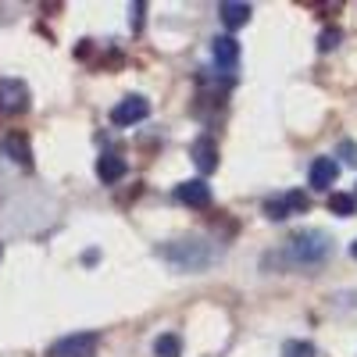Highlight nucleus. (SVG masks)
I'll return each instance as SVG.
<instances>
[{"mask_svg": "<svg viewBox=\"0 0 357 357\" xmlns=\"http://www.w3.org/2000/svg\"><path fill=\"white\" fill-rule=\"evenodd\" d=\"M158 254H161L168 264H175L178 272H200V268H207V264L218 257V250L207 247L204 240H178V243L161 247Z\"/></svg>", "mask_w": 357, "mask_h": 357, "instance_id": "f257e3e1", "label": "nucleus"}, {"mask_svg": "<svg viewBox=\"0 0 357 357\" xmlns=\"http://www.w3.org/2000/svg\"><path fill=\"white\" fill-rule=\"evenodd\" d=\"M329 250H333V240L325 232H318V229L296 232V236H289V243H286V254H289L293 264H318V261L329 257Z\"/></svg>", "mask_w": 357, "mask_h": 357, "instance_id": "f03ea898", "label": "nucleus"}, {"mask_svg": "<svg viewBox=\"0 0 357 357\" xmlns=\"http://www.w3.org/2000/svg\"><path fill=\"white\" fill-rule=\"evenodd\" d=\"M97 347H100L97 333H72L65 340H57L47 350V357H97Z\"/></svg>", "mask_w": 357, "mask_h": 357, "instance_id": "7ed1b4c3", "label": "nucleus"}, {"mask_svg": "<svg viewBox=\"0 0 357 357\" xmlns=\"http://www.w3.org/2000/svg\"><path fill=\"white\" fill-rule=\"evenodd\" d=\"M146 114H151V104H146V97H126L122 104H114L111 122H114V126H136V122H143Z\"/></svg>", "mask_w": 357, "mask_h": 357, "instance_id": "20e7f679", "label": "nucleus"}, {"mask_svg": "<svg viewBox=\"0 0 357 357\" xmlns=\"http://www.w3.org/2000/svg\"><path fill=\"white\" fill-rule=\"evenodd\" d=\"M175 200L186 204V207H207V204H211V186H207L204 178L178 183V186H175Z\"/></svg>", "mask_w": 357, "mask_h": 357, "instance_id": "39448f33", "label": "nucleus"}, {"mask_svg": "<svg viewBox=\"0 0 357 357\" xmlns=\"http://www.w3.org/2000/svg\"><path fill=\"white\" fill-rule=\"evenodd\" d=\"M190 158H193V165H197L204 175H211V172L218 168V143H215L211 136H200V139L190 146Z\"/></svg>", "mask_w": 357, "mask_h": 357, "instance_id": "423d86ee", "label": "nucleus"}, {"mask_svg": "<svg viewBox=\"0 0 357 357\" xmlns=\"http://www.w3.org/2000/svg\"><path fill=\"white\" fill-rule=\"evenodd\" d=\"M0 107L4 111H25L29 107V89L18 79H0Z\"/></svg>", "mask_w": 357, "mask_h": 357, "instance_id": "0eeeda50", "label": "nucleus"}, {"mask_svg": "<svg viewBox=\"0 0 357 357\" xmlns=\"http://www.w3.org/2000/svg\"><path fill=\"white\" fill-rule=\"evenodd\" d=\"M0 146H4V158H11L15 165H22V168L33 165V151H29V136L25 132H8Z\"/></svg>", "mask_w": 357, "mask_h": 357, "instance_id": "6e6552de", "label": "nucleus"}, {"mask_svg": "<svg viewBox=\"0 0 357 357\" xmlns=\"http://www.w3.org/2000/svg\"><path fill=\"white\" fill-rule=\"evenodd\" d=\"M211 57H215V65L218 68H236L240 65V43H236L232 36H218L215 43H211Z\"/></svg>", "mask_w": 357, "mask_h": 357, "instance_id": "1a4fd4ad", "label": "nucleus"}, {"mask_svg": "<svg viewBox=\"0 0 357 357\" xmlns=\"http://www.w3.org/2000/svg\"><path fill=\"white\" fill-rule=\"evenodd\" d=\"M336 178H340V165L333 158H314L311 161V186L314 190H329Z\"/></svg>", "mask_w": 357, "mask_h": 357, "instance_id": "9d476101", "label": "nucleus"}, {"mask_svg": "<svg viewBox=\"0 0 357 357\" xmlns=\"http://www.w3.org/2000/svg\"><path fill=\"white\" fill-rule=\"evenodd\" d=\"M129 172V165L118 158V154H104V158H97V175H100V183H118Z\"/></svg>", "mask_w": 357, "mask_h": 357, "instance_id": "9b49d317", "label": "nucleus"}, {"mask_svg": "<svg viewBox=\"0 0 357 357\" xmlns=\"http://www.w3.org/2000/svg\"><path fill=\"white\" fill-rule=\"evenodd\" d=\"M218 15H222V22H225L229 29H240V25L250 22V4H240V0H225V4L218 8Z\"/></svg>", "mask_w": 357, "mask_h": 357, "instance_id": "f8f14e48", "label": "nucleus"}, {"mask_svg": "<svg viewBox=\"0 0 357 357\" xmlns=\"http://www.w3.org/2000/svg\"><path fill=\"white\" fill-rule=\"evenodd\" d=\"M154 354L158 357H183V340H178L175 333H165V336H158Z\"/></svg>", "mask_w": 357, "mask_h": 357, "instance_id": "ddd939ff", "label": "nucleus"}, {"mask_svg": "<svg viewBox=\"0 0 357 357\" xmlns=\"http://www.w3.org/2000/svg\"><path fill=\"white\" fill-rule=\"evenodd\" d=\"M329 211L340 215V218H350V215L357 211V197H350V193H333V197H329Z\"/></svg>", "mask_w": 357, "mask_h": 357, "instance_id": "4468645a", "label": "nucleus"}, {"mask_svg": "<svg viewBox=\"0 0 357 357\" xmlns=\"http://www.w3.org/2000/svg\"><path fill=\"white\" fill-rule=\"evenodd\" d=\"M282 200H286V207H289V215H304L307 207H311V200H307V197H304L301 190H293V193H286Z\"/></svg>", "mask_w": 357, "mask_h": 357, "instance_id": "2eb2a0df", "label": "nucleus"}, {"mask_svg": "<svg viewBox=\"0 0 357 357\" xmlns=\"http://www.w3.org/2000/svg\"><path fill=\"white\" fill-rule=\"evenodd\" d=\"M282 357H314V347L304 343V340H289V343L282 347Z\"/></svg>", "mask_w": 357, "mask_h": 357, "instance_id": "dca6fc26", "label": "nucleus"}, {"mask_svg": "<svg viewBox=\"0 0 357 357\" xmlns=\"http://www.w3.org/2000/svg\"><path fill=\"white\" fill-rule=\"evenodd\" d=\"M264 215L272 222H282V218H289V207H286V200H264Z\"/></svg>", "mask_w": 357, "mask_h": 357, "instance_id": "f3484780", "label": "nucleus"}, {"mask_svg": "<svg viewBox=\"0 0 357 357\" xmlns=\"http://www.w3.org/2000/svg\"><path fill=\"white\" fill-rule=\"evenodd\" d=\"M340 47V29H325L318 36V50H336Z\"/></svg>", "mask_w": 357, "mask_h": 357, "instance_id": "a211bd4d", "label": "nucleus"}, {"mask_svg": "<svg viewBox=\"0 0 357 357\" xmlns=\"http://www.w3.org/2000/svg\"><path fill=\"white\" fill-rule=\"evenodd\" d=\"M340 158H343L347 165H357V143H354V139H343V143H340Z\"/></svg>", "mask_w": 357, "mask_h": 357, "instance_id": "6ab92c4d", "label": "nucleus"}, {"mask_svg": "<svg viewBox=\"0 0 357 357\" xmlns=\"http://www.w3.org/2000/svg\"><path fill=\"white\" fill-rule=\"evenodd\" d=\"M139 25H143V0L132 4V29H139Z\"/></svg>", "mask_w": 357, "mask_h": 357, "instance_id": "aec40b11", "label": "nucleus"}, {"mask_svg": "<svg viewBox=\"0 0 357 357\" xmlns=\"http://www.w3.org/2000/svg\"><path fill=\"white\" fill-rule=\"evenodd\" d=\"M350 254H354V257H357V240H354V247H350Z\"/></svg>", "mask_w": 357, "mask_h": 357, "instance_id": "412c9836", "label": "nucleus"}]
</instances>
